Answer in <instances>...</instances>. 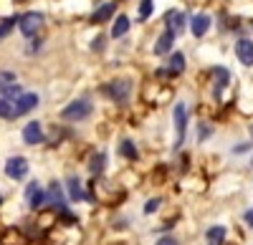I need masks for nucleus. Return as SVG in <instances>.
<instances>
[{"label": "nucleus", "instance_id": "obj_37", "mask_svg": "<svg viewBox=\"0 0 253 245\" xmlns=\"http://www.w3.org/2000/svg\"><path fill=\"white\" fill-rule=\"evenodd\" d=\"M26 245H43V243H41V240H28Z\"/></svg>", "mask_w": 253, "mask_h": 245}, {"label": "nucleus", "instance_id": "obj_23", "mask_svg": "<svg viewBox=\"0 0 253 245\" xmlns=\"http://www.w3.org/2000/svg\"><path fill=\"white\" fill-rule=\"evenodd\" d=\"M15 28H18V13L15 15H8V18H0V43L8 40Z\"/></svg>", "mask_w": 253, "mask_h": 245}, {"label": "nucleus", "instance_id": "obj_19", "mask_svg": "<svg viewBox=\"0 0 253 245\" xmlns=\"http://www.w3.org/2000/svg\"><path fill=\"white\" fill-rule=\"evenodd\" d=\"M107 162H109V157H107V152H104V149L91 152L89 154V162H86L89 175L91 177H104V172H107Z\"/></svg>", "mask_w": 253, "mask_h": 245}, {"label": "nucleus", "instance_id": "obj_15", "mask_svg": "<svg viewBox=\"0 0 253 245\" xmlns=\"http://www.w3.org/2000/svg\"><path fill=\"white\" fill-rule=\"evenodd\" d=\"M233 53H236V58H238V64H241V66L253 69V38H251V35H241V38H236Z\"/></svg>", "mask_w": 253, "mask_h": 245}, {"label": "nucleus", "instance_id": "obj_32", "mask_svg": "<svg viewBox=\"0 0 253 245\" xmlns=\"http://www.w3.org/2000/svg\"><path fill=\"white\" fill-rule=\"evenodd\" d=\"M198 129H200V134H198V141H205V139H210V134H213V127H210V124H200Z\"/></svg>", "mask_w": 253, "mask_h": 245}, {"label": "nucleus", "instance_id": "obj_22", "mask_svg": "<svg viewBox=\"0 0 253 245\" xmlns=\"http://www.w3.org/2000/svg\"><path fill=\"white\" fill-rule=\"evenodd\" d=\"M155 15V0H137V23H147Z\"/></svg>", "mask_w": 253, "mask_h": 245}, {"label": "nucleus", "instance_id": "obj_12", "mask_svg": "<svg viewBox=\"0 0 253 245\" xmlns=\"http://www.w3.org/2000/svg\"><path fill=\"white\" fill-rule=\"evenodd\" d=\"M20 139H23L26 147H41V144H46V127L41 124L38 119H31L28 124L20 129Z\"/></svg>", "mask_w": 253, "mask_h": 245}, {"label": "nucleus", "instance_id": "obj_4", "mask_svg": "<svg viewBox=\"0 0 253 245\" xmlns=\"http://www.w3.org/2000/svg\"><path fill=\"white\" fill-rule=\"evenodd\" d=\"M43 26H46V15L41 10H23V13H18V33L23 35L26 40L41 35Z\"/></svg>", "mask_w": 253, "mask_h": 245}, {"label": "nucleus", "instance_id": "obj_13", "mask_svg": "<svg viewBox=\"0 0 253 245\" xmlns=\"http://www.w3.org/2000/svg\"><path fill=\"white\" fill-rule=\"evenodd\" d=\"M63 190H66V197L71 205H79V202H86V185L81 182L79 175H66V179H63Z\"/></svg>", "mask_w": 253, "mask_h": 245}, {"label": "nucleus", "instance_id": "obj_26", "mask_svg": "<svg viewBox=\"0 0 253 245\" xmlns=\"http://www.w3.org/2000/svg\"><path fill=\"white\" fill-rule=\"evenodd\" d=\"M205 238H208V245H223V240H225V228H223V225H213V228L205 233Z\"/></svg>", "mask_w": 253, "mask_h": 245}, {"label": "nucleus", "instance_id": "obj_38", "mask_svg": "<svg viewBox=\"0 0 253 245\" xmlns=\"http://www.w3.org/2000/svg\"><path fill=\"white\" fill-rule=\"evenodd\" d=\"M248 134H251V141H253V124L248 127Z\"/></svg>", "mask_w": 253, "mask_h": 245}, {"label": "nucleus", "instance_id": "obj_25", "mask_svg": "<svg viewBox=\"0 0 253 245\" xmlns=\"http://www.w3.org/2000/svg\"><path fill=\"white\" fill-rule=\"evenodd\" d=\"M43 43H46V38H43V35H36V38H31L28 43H26V51H23V53H26L28 58H33V56H38L41 51H43Z\"/></svg>", "mask_w": 253, "mask_h": 245}, {"label": "nucleus", "instance_id": "obj_28", "mask_svg": "<svg viewBox=\"0 0 253 245\" xmlns=\"http://www.w3.org/2000/svg\"><path fill=\"white\" fill-rule=\"evenodd\" d=\"M89 48H91V53H104V51H107V35H104V33H96V35L91 38Z\"/></svg>", "mask_w": 253, "mask_h": 245}, {"label": "nucleus", "instance_id": "obj_6", "mask_svg": "<svg viewBox=\"0 0 253 245\" xmlns=\"http://www.w3.org/2000/svg\"><path fill=\"white\" fill-rule=\"evenodd\" d=\"M187 121H190V111L185 101H177L172 106V127H175V149H182L185 137H187Z\"/></svg>", "mask_w": 253, "mask_h": 245}, {"label": "nucleus", "instance_id": "obj_5", "mask_svg": "<svg viewBox=\"0 0 253 245\" xmlns=\"http://www.w3.org/2000/svg\"><path fill=\"white\" fill-rule=\"evenodd\" d=\"M3 175L10 179V182H26L28 175H31V162L28 157L23 154H10L3 165Z\"/></svg>", "mask_w": 253, "mask_h": 245}, {"label": "nucleus", "instance_id": "obj_34", "mask_svg": "<svg viewBox=\"0 0 253 245\" xmlns=\"http://www.w3.org/2000/svg\"><path fill=\"white\" fill-rule=\"evenodd\" d=\"M243 220H246V225H248V228H253V208H251V210H246Z\"/></svg>", "mask_w": 253, "mask_h": 245}, {"label": "nucleus", "instance_id": "obj_11", "mask_svg": "<svg viewBox=\"0 0 253 245\" xmlns=\"http://www.w3.org/2000/svg\"><path fill=\"white\" fill-rule=\"evenodd\" d=\"M187 18H190L187 10H182V8H170V10L162 15V28L172 31V33L180 38V35L187 31Z\"/></svg>", "mask_w": 253, "mask_h": 245}, {"label": "nucleus", "instance_id": "obj_18", "mask_svg": "<svg viewBox=\"0 0 253 245\" xmlns=\"http://www.w3.org/2000/svg\"><path fill=\"white\" fill-rule=\"evenodd\" d=\"M129 31H132V18L126 15V13H117L114 15V20H112V28H109V38L112 40H122V38H126L129 35Z\"/></svg>", "mask_w": 253, "mask_h": 245}, {"label": "nucleus", "instance_id": "obj_27", "mask_svg": "<svg viewBox=\"0 0 253 245\" xmlns=\"http://www.w3.org/2000/svg\"><path fill=\"white\" fill-rule=\"evenodd\" d=\"M0 121H13V101L0 96Z\"/></svg>", "mask_w": 253, "mask_h": 245}, {"label": "nucleus", "instance_id": "obj_20", "mask_svg": "<svg viewBox=\"0 0 253 245\" xmlns=\"http://www.w3.org/2000/svg\"><path fill=\"white\" fill-rule=\"evenodd\" d=\"M165 69L170 71V76H172V78H180V76L187 71V56H185L182 51H172L170 56H167Z\"/></svg>", "mask_w": 253, "mask_h": 245}, {"label": "nucleus", "instance_id": "obj_35", "mask_svg": "<svg viewBox=\"0 0 253 245\" xmlns=\"http://www.w3.org/2000/svg\"><path fill=\"white\" fill-rule=\"evenodd\" d=\"M243 23H246V28H248V31H253V15H248V18L243 20Z\"/></svg>", "mask_w": 253, "mask_h": 245}, {"label": "nucleus", "instance_id": "obj_21", "mask_svg": "<svg viewBox=\"0 0 253 245\" xmlns=\"http://www.w3.org/2000/svg\"><path fill=\"white\" fill-rule=\"evenodd\" d=\"M117 152H119V157H124L126 162H137V159H139L137 141H134L132 137H122L119 144H117Z\"/></svg>", "mask_w": 253, "mask_h": 245}, {"label": "nucleus", "instance_id": "obj_14", "mask_svg": "<svg viewBox=\"0 0 253 245\" xmlns=\"http://www.w3.org/2000/svg\"><path fill=\"white\" fill-rule=\"evenodd\" d=\"M175 40H177V35H175L172 31L162 28V31L157 33V38H155V43H152V53H155L157 58H167V56L175 51Z\"/></svg>", "mask_w": 253, "mask_h": 245}, {"label": "nucleus", "instance_id": "obj_7", "mask_svg": "<svg viewBox=\"0 0 253 245\" xmlns=\"http://www.w3.org/2000/svg\"><path fill=\"white\" fill-rule=\"evenodd\" d=\"M117 13H119V0H101V3L96 0V5L89 13V23L104 26V23H109V20H114Z\"/></svg>", "mask_w": 253, "mask_h": 245}, {"label": "nucleus", "instance_id": "obj_30", "mask_svg": "<svg viewBox=\"0 0 253 245\" xmlns=\"http://www.w3.org/2000/svg\"><path fill=\"white\" fill-rule=\"evenodd\" d=\"M162 208V197H150L144 202V215H155Z\"/></svg>", "mask_w": 253, "mask_h": 245}, {"label": "nucleus", "instance_id": "obj_36", "mask_svg": "<svg viewBox=\"0 0 253 245\" xmlns=\"http://www.w3.org/2000/svg\"><path fill=\"white\" fill-rule=\"evenodd\" d=\"M3 205H5V197H3V190H0V210H3Z\"/></svg>", "mask_w": 253, "mask_h": 245}, {"label": "nucleus", "instance_id": "obj_17", "mask_svg": "<svg viewBox=\"0 0 253 245\" xmlns=\"http://www.w3.org/2000/svg\"><path fill=\"white\" fill-rule=\"evenodd\" d=\"M28 235L20 225H0V245H26Z\"/></svg>", "mask_w": 253, "mask_h": 245}, {"label": "nucleus", "instance_id": "obj_8", "mask_svg": "<svg viewBox=\"0 0 253 245\" xmlns=\"http://www.w3.org/2000/svg\"><path fill=\"white\" fill-rule=\"evenodd\" d=\"M38 106H41V94H38V91H23V94L13 101V121L33 114Z\"/></svg>", "mask_w": 253, "mask_h": 245}, {"label": "nucleus", "instance_id": "obj_33", "mask_svg": "<svg viewBox=\"0 0 253 245\" xmlns=\"http://www.w3.org/2000/svg\"><path fill=\"white\" fill-rule=\"evenodd\" d=\"M155 245H180V240H177V238H172V235H162Z\"/></svg>", "mask_w": 253, "mask_h": 245}, {"label": "nucleus", "instance_id": "obj_1", "mask_svg": "<svg viewBox=\"0 0 253 245\" xmlns=\"http://www.w3.org/2000/svg\"><path fill=\"white\" fill-rule=\"evenodd\" d=\"M94 99L91 94H81L76 99H71L66 106H63L58 111V119L63 121V124H81V121H86L94 116Z\"/></svg>", "mask_w": 253, "mask_h": 245}, {"label": "nucleus", "instance_id": "obj_3", "mask_svg": "<svg viewBox=\"0 0 253 245\" xmlns=\"http://www.w3.org/2000/svg\"><path fill=\"white\" fill-rule=\"evenodd\" d=\"M139 96H142V101H144L147 106H165V104H170V101H172L175 91H172L170 84H160V81L150 78V81L142 86Z\"/></svg>", "mask_w": 253, "mask_h": 245}, {"label": "nucleus", "instance_id": "obj_31", "mask_svg": "<svg viewBox=\"0 0 253 245\" xmlns=\"http://www.w3.org/2000/svg\"><path fill=\"white\" fill-rule=\"evenodd\" d=\"M251 149H253V141H241V144H233L230 152H233V154H248Z\"/></svg>", "mask_w": 253, "mask_h": 245}, {"label": "nucleus", "instance_id": "obj_9", "mask_svg": "<svg viewBox=\"0 0 253 245\" xmlns=\"http://www.w3.org/2000/svg\"><path fill=\"white\" fill-rule=\"evenodd\" d=\"M210 28H213V15H210L208 10H195V13H190L187 18V31L193 38H205L210 33Z\"/></svg>", "mask_w": 253, "mask_h": 245}, {"label": "nucleus", "instance_id": "obj_10", "mask_svg": "<svg viewBox=\"0 0 253 245\" xmlns=\"http://www.w3.org/2000/svg\"><path fill=\"white\" fill-rule=\"evenodd\" d=\"M23 200H26V208L31 212H38V210H43L46 208V187L41 185L38 179H31L26 190H23Z\"/></svg>", "mask_w": 253, "mask_h": 245}, {"label": "nucleus", "instance_id": "obj_29", "mask_svg": "<svg viewBox=\"0 0 253 245\" xmlns=\"http://www.w3.org/2000/svg\"><path fill=\"white\" fill-rule=\"evenodd\" d=\"M23 91H26V86L18 81V84H13V86H8V89L3 91V96H5V99H10V101H15V99H18L20 94H23Z\"/></svg>", "mask_w": 253, "mask_h": 245}, {"label": "nucleus", "instance_id": "obj_24", "mask_svg": "<svg viewBox=\"0 0 253 245\" xmlns=\"http://www.w3.org/2000/svg\"><path fill=\"white\" fill-rule=\"evenodd\" d=\"M13 84H18V71H13V69H0V96H3V91H5L8 86H13Z\"/></svg>", "mask_w": 253, "mask_h": 245}, {"label": "nucleus", "instance_id": "obj_16", "mask_svg": "<svg viewBox=\"0 0 253 245\" xmlns=\"http://www.w3.org/2000/svg\"><path fill=\"white\" fill-rule=\"evenodd\" d=\"M228 86H230V71L225 66H213L210 69V89H213V96L220 99Z\"/></svg>", "mask_w": 253, "mask_h": 245}, {"label": "nucleus", "instance_id": "obj_2", "mask_svg": "<svg viewBox=\"0 0 253 245\" xmlns=\"http://www.w3.org/2000/svg\"><path fill=\"white\" fill-rule=\"evenodd\" d=\"M99 94L107 96L117 106H126L134 96V81L129 76H114V78L107 81V84L99 86Z\"/></svg>", "mask_w": 253, "mask_h": 245}]
</instances>
